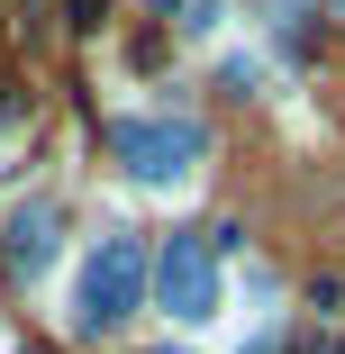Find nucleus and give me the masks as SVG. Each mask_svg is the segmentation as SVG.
Masks as SVG:
<instances>
[{
    "instance_id": "nucleus-6",
    "label": "nucleus",
    "mask_w": 345,
    "mask_h": 354,
    "mask_svg": "<svg viewBox=\"0 0 345 354\" xmlns=\"http://www.w3.org/2000/svg\"><path fill=\"white\" fill-rule=\"evenodd\" d=\"M336 10H345V0H336Z\"/></svg>"
},
{
    "instance_id": "nucleus-4",
    "label": "nucleus",
    "mask_w": 345,
    "mask_h": 354,
    "mask_svg": "<svg viewBox=\"0 0 345 354\" xmlns=\"http://www.w3.org/2000/svg\"><path fill=\"white\" fill-rule=\"evenodd\" d=\"M0 245H10V263H19V272H46V254H55V200H28L19 218H10V236H0Z\"/></svg>"
},
{
    "instance_id": "nucleus-2",
    "label": "nucleus",
    "mask_w": 345,
    "mask_h": 354,
    "mask_svg": "<svg viewBox=\"0 0 345 354\" xmlns=\"http://www.w3.org/2000/svg\"><path fill=\"white\" fill-rule=\"evenodd\" d=\"M200 155H209V136H200L191 118H127L118 127V173L136 191H182Z\"/></svg>"
},
{
    "instance_id": "nucleus-5",
    "label": "nucleus",
    "mask_w": 345,
    "mask_h": 354,
    "mask_svg": "<svg viewBox=\"0 0 345 354\" xmlns=\"http://www.w3.org/2000/svg\"><path fill=\"white\" fill-rule=\"evenodd\" d=\"M73 28H100V0H73Z\"/></svg>"
},
{
    "instance_id": "nucleus-1",
    "label": "nucleus",
    "mask_w": 345,
    "mask_h": 354,
    "mask_svg": "<svg viewBox=\"0 0 345 354\" xmlns=\"http://www.w3.org/2000/svg\"><path fill=\"white\" fill-rule=\"evenodd\" d=\"M136 291H146V245H136V236H100V245L82 254V281H73V327H82V336L127 327Z\"/></svg>"
},
{
    "instance_id": "nucleus-3",
    "label": "nucleus",
    "mask_w": 345,
    "mask_h": 354,
    "mask_svg": "<svg viewBox=\"0 0 345 354\" xmlns=\"http://www.w3.org/2000/svg\"><path fill=\"white\" fill-rule=\"evenodd\" d=\"M155 300H164V318H182V327H200V318L218 309V263H209V245H200V236H173V245H164Z\"/></svg>"
}]
</instances>
